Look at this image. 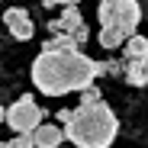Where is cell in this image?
Listing matches in <instances>:
<instances>
[{"label": "cell", "mask_w": 148, "mask_h": 148, "mask_svg": "<svg viewBox=\"0 0 148 148\" xmlns=\"http://www.w3.org/2000/svg\"><path fill=\"white\" fill-rule=\"evenodd\" d=\"M32 84L45 97L84 93L100 77V61L84 52H39L32 61Z\"/></svg>", "instance_id": "1"}, {"label": "cell", "mask_w": 148, "mask_h": 148, "mask_svg": "<svg viewBox=\"0 0 148 148\" xmlns=\"http://www.w3.org/2000/svg\"><path fill=\"white\" fill-rule=\"evenodd\" d=\"M119 135V119L110 110V103L77 106L64 126V138L77 148H110Z\"/></svg>", "instance_id": "2"}, {"label": "cell", "mask_w": 148, "mask_h": 148, "mask_svg": "<svg viewBox=\"0 0 148 148\" xmlns=\"http://www.w3.org/2000/svg\"><path fill=\"white\" fill-rule=\"evenodd\" d=\"M97 19H100V29H116L119 36H138L135 26L142 19V7L135 0H103L100 7H97Z\"/></svg>", "instance_id": "3"}, {"label": "cell", "mask_w": 148, "mask_h": 148, "mask_svg": "<svg viewBox=\"0 0 148 148\" xmlns=\"http://www.w3.org/2000/svg\"><path fill=\"white\" fill-rule=\"evenodd\" d=\"M42 119H45V110L36 103L32 93H23L19 100L7 110V126H10L16 135H32V132L42 126Z\"/></svg>", "instance_id": "4"}, {"label": "cell", "mask_w": 148, "mask_h": 148, "mask_svg": "<svg viewBox=\"0 0 148 148\" xmlns=\"http://www.w3.org/2000/svg\"><path fill=\"white\" fill-rule=\"evenodd\" d=\"M3 26H7V32H10L16 42H29V39H32V32H36L32 16L23 10V7H10V10L3 13Z\"/></svg>", "instance_id": "5"}, {"label": "cell", "mask_w": 148, "mask_h": 148, "mask_svg": "<svg viewBox=\"0 0 148 148\" xmlns=\"http://www.w3.org/2000/svg\"><path fill=\"white\" fill-rule=\"evenodd\" d=\"M48 29H52V36H74V32L84 29V16H81V10L74 3H64L61 16L48 23Z\"/></svg>", "instance_id": "6"}, {"label": "cell", "mask_w": 148, "mask_h": 148, "mask_svg": "<svg viewBox=\"0 0 148 148\" xmlns=\"http://www.w3.org/2000/svg\"><path fill=\"white\" fill-rule=\"evenodd\" d=\"M64 142V129H58V122H42L36 129V148H58Z\"/></svg>", "instance_id": "7"}, {"label": "cell", "mask_w": 148, "mask_h": 148, "mask_svg": "<svg viewBox=\"0 0 148 148\" xmlns=\"http://www.w3.org/2000/svg\"><path fill=\"white\" fill-rule=\"evenodd\" d=\"M122 48H126V52H122L126 64H132V61H145V58H148V39H145V36H132Z\"/></svg>", "instance_id": "8"}, {"label": "cell", "mask_w": 148, "mask_h": 148, "mask_svg": "<svg viewBox=\"0 0 148 148\" xmlns=\"http://www.w3.org/2000/svg\"><path fill=\"white\" fill-rule=\"evenodd\" d=\"M42 52H81V45L74 36H52L42 45Z\"/></svg>", "instance_id": "9"}, {"label": "cell", "mask_w": 148, "mask_h": 148, "mask_svg": "<svg viewBox=\"0 0 148 148\" xmlns=\"http://www.w3.org/2000/svg\"><path fill=\"white\" fill-rule=\"evenodd\" d=\"M132 87H145L148 84V71H145V64L142 61H132V64H126V74H122Z\"/></svg>", "instance_id": "10"}, {"label": "cell", "mask_w": 148, "mask_h": 148, "mask_svg": "<svg viewBox=\"0 0 148 148\" xmlns=\"http://www.w3.org/2000/svg\"><path fill=\"white\" fill-rule=\"evenodd\" d=\"M93 103H103V100H100V90H97V84L87 87V90L81 93V106H93Z\"/></svg>", "instance_id": "11"}, {"label": "cell", "mask_w": 148, "mask_h": 148, "mask_svg": "<svg viewBox=\"0 0 148 148\" xmlns=\"http://www.w3.org/2000/svg\"><path fill=\"white\" fill-rule=\"evenodd\" d=\"M13 142H16V148H36V132L32 135H16Z\"/></svg>", "instance_id": "12"}, {"label": "cell", "mask_w": 148, "mask_h": 148, "mask_svg": "<svg viewBox=\"0 0 148 148\" xmlns=\"http://www.w3.org/2000/svg\"><path fill=\"white\" fill-rule=\"evenodd\" d=\"M0 148H16V142H0Z\"/></svg>", "instance_id": "13"}, {"label": "cell", "mask_w": 148, "mask_h": 148, "mask_svg": "<svg viewBox=\"0 0 148 148\" xmlns=\"http://www.w3.org/2000/svg\"><path fill=\"white\" fill-rule=\"evenodd\" d=\"M0 122H7V110L3 106H0Z\"/></svg>", "instance_id": "14"}, {"label": "cell", "mask_w": 148, "mask_h": 148, "mask_svg": "<svg viewBox=\"0 0 148 148\" xmlns=\"http://www.w3.org/2000/svg\"><path fill=\"white\" fill-rule=\"evenodd\" d=\"M142 64H145V71H148V58H145V61H142Z\"/></svg>", "instance_id": "15"}]
</instances>
